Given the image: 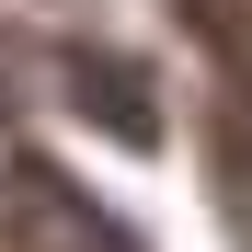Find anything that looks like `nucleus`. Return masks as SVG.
Returning a JSON list of instances; mask_svg holds the SVG:
<instances>
[{"label": "nucleus", "mask_w": 252, "mask_h": 252, "mask_svg": "<svg viewBox=\"0 0 252 252\" xmlns=\"http://www.w3.org/2000/svg\"><path fill=\"white\" fill-rule=\"evenodd\" d=\"M69 103L92 115V126H115L126 149H149V138H160V92H149V69H138V58H80V69H69Z\"/></svg>", "instance_id": "f257e3e1"}]
</instances>
